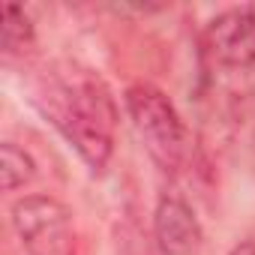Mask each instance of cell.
<instances>
[{
	"label": "cell",
	"mask_w": 255,
	"mask_h": 255,
	"mask_svg": "<svg viewBox=\"0 0 255 255\" xmlns=\"http://www.w3.org/2000/svg\"><path fill=\"white\" fill-rule=\"evenodd\" d=\"M123 102L150 159L165 174L180 171L189 156V132L165 90H159L150 81H135L126 87Z\"/></svg>",
	"instance_id": "7a4b0ae2"
},
{
	"label": "cell",
	"mask_w": 255,
	"mask_h": 255,
	"mask_svg": "<svg viewBox=\"0 0 255 255\" xmlns=\"http://www.w3.org/2000/svg\"><path fill=\"white\" fill-rule=\"evenodd\" d=\"M12 228L27 255H75V222L54 195H24L12 204Z\"/></svg>",
	"instance_id": "3957f363"
},
{
	"label": "cell",
	"mask_w": 255,
	"mask_h": 255,
	"mask_svg": "<svg viewBox=\"0 0 255 255\" xmlns=\"http://www.w3.org/2000/svg\"><path fill=\"white\" fill-rule=\"evenodd\" d=\"M204 48L222 66L255 63V6H231L204 27Z\"/></svg>",
	"instance_id": "277c9868"
},
{
	"label": "cell",
	"mask_w": 255,
	"mask_h": 255,
	"mask_svg": "<svg viewBox=\"0 0 255 255\" xmlns=\"http://www.w3.org/2000/svg\"><path fill=\"white\" fill-rule=\"evenodd\" d=\"M0 45H3V54H6V60H12V57H24V54H30L33 51V45H36V30H33V21H30V15L18 6V3H6L3 6V24H0Z\"/></svg>",
	"instance_id": "8992f818"
},
{
	"label": "cell",
	"mask_w": 255,
	"mask_h": 255,
	"mask_svg": "<svg viewBox=\"0 0 255 255\" xmlns=\"http://www.w3.org/2000/svg\"><path fill=\"white\" fill-rule=\"evenodd\" d=\"M36 174V162L30 159V153L12 141L0 144V177H3V192H15L21 186H27Z\"/></svg>",
	"instance_id": "52a82bcc"
},
{
	"label": "cell",
	"mask_w": 255,
	"mask_h": 255,
	"mask_svg": "<svg viewBox=\"0 0 255 255\" xmlns=\"http://www.w3.org/2000/svg\"><path fill=\"white\" fill-rule=\"evenodd\" d=\"M231 255H255V237H246V240H240V243L231 249Z\"/></svg>",
	"instance_id": "ba28073f"
},
{
	"label": "cell",
	"mask_w": 255,
	"mask_h": 255,
	"mask_svg": "<svg viewBox=\"0 0 255 255\" xmlns=\"http://www.w3.org/2000/svg\"><path fill=\"white\" fill-rule=\"evenodd\" d=\"M39 102L81 162L90 171H102L114 153L117 132V102L102 75L78 63H63L42 78Z\"/></svg>",
	"instance_id": "6da1fadb"
},
{
	"label": "cell",
	"mask_w": 255,
	"mask_h": 255,
	"mask_svg": "<svg viewBox=\"0 0 255 255\" xmlns=\"http://www.w3.org/2000/svg\"><path fill=\"white\" fill-rule=\"evenodd\" d=\"M153 237L165 255H192L201 246V222L180 195H162L153 210Z\"/></svg>",
	"instance_id": "5b68a950"
}]
</instances>
